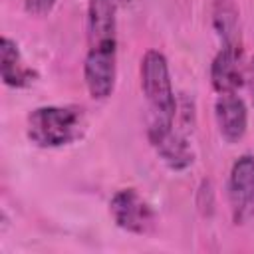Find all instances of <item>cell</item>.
Segmentation results:
<instances>
[{
    "label": "cell",
    "instance_id": "obj_1",
    "mask_svg": "<svg viewBox=\"0 0 254 254\" xmlns=\"http://www.w3.org/2000/svg\"><path fill=\"white\" fill-rule=\"evenodd\" d=\"M121 0H87L83 83L95 101H105L117 85V10Z\"/></svg>",
    "mask_w": 254,
    "mask_h": 254
},
{
    "label": "cell",
    "instance_id": "obj_2",
    "mask_svg": "<svg viewBox=\"0 0 254 254\" xmlns=\"http://www.w3.org/2000/svg\"><path fill=\"white\" fill-rule=\"evenodd\" d=\"M141 91L147 103V139L157 143L177 127L179 103L171 79L167 56L161 50H147L139 64Z\"/></svg>",
    "mask_w": 254,
    "mask_h": 254
},
{
    "label": "cell",
    "instance_id": "obj_3",
    "mask_svg": "<svg viewBox=\"0 0 254 254\" xmlns=\"http://www.w3.org/2000/svg\"><path fill=\"white\" fill-rule=\"evenodd\" d=\"M87 113L81 105H40L26 117V137L38 149H62L83 139Z\"/></svg>",
    "mask_w": 254,
    "mask_h": 254
},
{
    "label": "cell",
    "instance_id": "obj_4",
    "mask_svg": "<svg viewBox=\"0 0 254 254\" xmlns=\"http://www.w3.org/2000/svg\"><path fill=\"white\" fill-rule=\"evenodd\" d=\"M109 216L119 230L133 236H147L157 226V212L133 187L113 192L109 198Z\"/></svg>",
    "mask_w": 254,
    "mask_h": 254
},
{
    "label": "cell",
    "instance_id": "obj_5",
    "mask_svg": "<svg viewBox=\"0 0 254 254\" xmlns=\"http://www.w3.org/2000/svg\"><path fill=\"white\" fill-rule=\"evenodd\" d=\"M226 198L230 220L234 226H244L254 220V155L244 153L234 159L228 183Z\"/></svg>",
    "mask_w": 254,
    "mask_h": 254
},
{
    "label": "cell",
    "instance_id": "obj_6",
    "mask_svg": "<svg viewBox=\"0 0 254 254\" xmlns=\"http://www.w3.org/2000/svg\"><path fill=\"white\" fill-rule=\"evenodd\" d=\"M246 81L244 50L240 44H220L218 52L210 62V85L214 93L238 91Z\"/></svg>",
    "mask_w": 254,
    "mask_h": 254
},
{
    "label": "cell",
    "instance_id": "obj_7",
    "mask_svg": "<svg viewBox=\"0 0 254 254\" xmlns=\"http://www.w3.org/2000/svg\"><path fill=\"white\" fill-rule=\"evenodd\" d=\"M214 123L218 129V135L234 145L242 141V137L248 131V105L238 95V91L232 93H216L214 99Z\"/></svg>",
    "mask_w": 254,
    "mask_h": 254
},
{
    "label": "cell",
    "instance_id": "obj_8",
    "mask_svg": "<svg viewBox=\"0 0 254 254\" xmlns=\"http://www.w3.org/2000/svg\"><path fill=\"white\" fill-rule=\"evenodd\" d=\"M0 75L12 89H26L38 79V71L26 64L20 46L8 36L0 38Z\"/></svg>",
    "mask_w": 254,
    "mask_h": 254
},
{
    "label": "cell",
    "instance_id": "obj_9",
    "mask_svg": "<svg viewBox=\"0 0 254 254\" xmlns=\"http://www.w3.org/2000/svg\"><path fill=\"white\" fill-rule=\"evenodd\" d=\"M151 147L155 149L161 163L175 173H183L194 165L196 155H194L192 143H190L189 135L177 127L171 133H167L165 137H161L157 143H153Z\"/></svg>",
    "mask_w": 254,
    "mask_h": 254
},
{
    "label": "cell",
    "instance_id": "obj_10",
    "mask_svg": "<svg viewBox=\"0 0 254 254\" xmlns=\"http://www.w3.org/2000/svg\"><path fill=\"white\" fill-rule=\"evenodd\" d=\"M212 26L220 38V44H240V18L232 0H216L212 8Z\"/></svg>",
    "mask_w": 254,
    "mask_h": 254
},
{
    "label": "cell",
    "instance_id": "obj_11",
    "mask_svg": "<svg viewBox=\"0 0 254 254\" xmlns=\"http://www.w3.org/2000/svg\"><path fill=\"white\" fill-rule=\"evenodd\" d=\"M196 206H198V210L204 214V216H208L210 212H212V208H214V189H212V183L210 181H202L200 183V187H198V192H196Z\"/></svg>",
    "mask_w": 254,
    "mask_h": 254
},
{
    "label": "cell",
    "instance_id": "obj_12",
    "mask_svg": "<svg viewBox=\"0 0 254 254\" xmlns=\"http://www.w3.org/2000/svg\"><path fill=\"white\" fill-rule=\"evenodd\" d=\"M58 0H24V10L30 14V16H48L54 6H56Z\"/></svg>",
    "mask_w": 254,
    "mask_h": 254
},
{
    "label": "cell",
    "instance_id": "obj_13",
    "mask_svg": "<svg viewBox=\"0 0 254 254\" xmlns=\"http://www.w3.org/2000/svg\"><path fill=\"white\" fill-rule=\"evenodd\" d=\"M246 83H248L250 93H252V97H254V60L246 65Z\"/></svg>",
    "mask_w": 254,
    "mask_h": 254
},
{
    "label": "cell",
    "instance_id": "obj_14",
    "mask_svg": "<svg viewBox=\"0 0 254 254\" xmlns=\"http://www.w3.org/2000/svg\"><path fill=\"white\" fill-rule=\"evenodd\" d=\"M129 2H131V0H121V4H129Z\"/></svg>",
    "mask_w": 254,
    "mask_h": 254
}]
</instances>
